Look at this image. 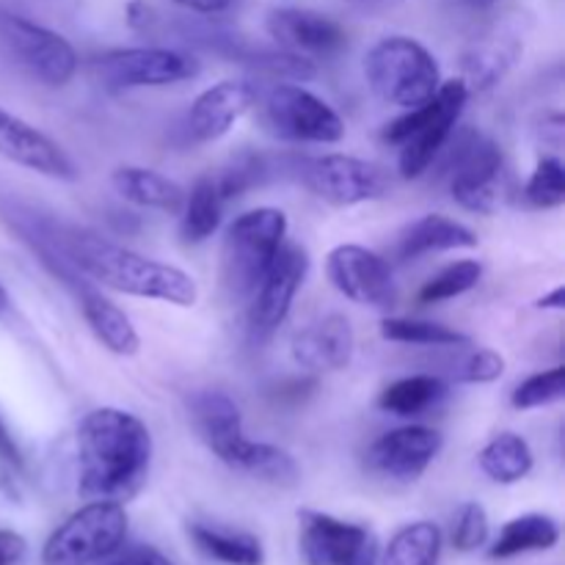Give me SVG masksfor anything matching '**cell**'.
<instances>
[{"label":"cell","instance_id":"d590c367","mask_svg":"<svg viewBox=\"0 0 565 565\" xmlns=\"http://www.w3.org/2000/svg\"><path fill=\"white\" fill-rule=\"evenodd\" d=\"M489 541V513L480 502H463L452 519V546L458 552H478Z\"/></svg>","mask_w":565,"mask_h":565},{"label":"cell","instance_id":"60d3db41","mask_svg":"<svg viewBox=\"0 0 565 565\" xmlns=\"http://www.w3.org/2000/svg\"><path fill=\"white\" fill-rule=\"evenodd\" d=\"M169 3L180 6V9L191 11V14H202V17H218L226 14L237 0H169Z\"/></svg>","mask_w":565,"mask_h":565},{"label":"cell","instance_id":"83f0119b","mask_svg":"<svg viewBox=\"0 0 565 565\" xmlns=\"http://www.w3.org/2000/svg\"><path fill=\"white\" fill-rule=\"evenodd\" d=\"M224 199H221L215 177H199L191 191H185V204L180 210L182 243H204L218 232L224 218Z\"/></svg>","mask_w":565,"mask_h":565},{"label":"cell","instance_id":"7a4b0ae2","mask_svg":"<svg viewBox=\"0 0 565 565\" xmlns=\"http://www.w3.org/2000/svg\"><path fill=\"white\" fill-rule=\"evenodd\" d=\"M61 276L75 281L77 274L116 292L149 301H163L171 307H193L199 301V287L191 274L160 259L143 257L132 248L94 235V232L70 230L58 237Z\"/></svg>","mask_w":565,"mask_h":565},{"label":"cell","instance_id":"ab89813d","mask_svg":"<svg viewBox=\"0 0 565 565\" xmlns=\"http://www.w3.org/2000/svg\"><path fill=\"white\" fill-rule=\"evenodd\" d=\"M0 467H3L6 472H20L22 469V452L20 447H17L14 436L6 428L3 419H0Z\"/></svg>","mask_w":565,"mask_h":565},{"label":"cell","instance_id":"836d02e7","mask_svg":"<svg viewBox=\"0 0 565 565\" xmlns=\"http://www.w3.org/2000/svg\"><path fill=\"white\" fill-rule=\"evenodd\" d=\"M524 199L539 210H555L565 202V166L557 154L539 160L524 185Z\"/></svg>","mask_w":565,"mask_h":565},{"label":"cell","instance_id":"4dcf8cb0","mask_svg":"<svg viewBox=\"0 0 565 565\" xmlns=\"http://www.w3.org/2000/svg\"><path fill=\"white\" fill-rule=\"evenodd\" d=\"M441 530L434 522H414L397 530L384 555V565H439Z\"/></svg>","mask_w":565,"mask_h":565},{"label":"cell","instance_id":"d6986e66","mask_svg":"<svg viewBox=\"0 0 565 565\" xmlns=\"http://www.w3.org/2000/svg\"><path fill=\"white\" fill-rule=\"evenodd\" d=\"M270 39L287 53L303 58H326L337 55L348 44V33L334 17L309 9H274L265 17Z\"/></svg>","mask_w":565,"mask_h":565},{"label":"cell","instance_id":"3957f363","mask_svg":"<svg viewBox=\"0 0 565 565\" xmlns=\"http://www.w3.org/2000/svg\"><path fill=\"white\" fill-rule=\"evenodd\" d=\"M469 99L467 83L458 81L441 83L434 99L414 110H403L395 121L384 130V141L397 149V171L406 180H417L434 166L441 149L450 143L463 105Z\"/></svg>","mask_w":565,"mask_h":565},{"label":"cell","instance_id":"484cf974","mask_svg":"<svg viewBox=\"0 0 565 565\" xmlns=\"http://www.w3.org/2000/svg\"><path fill=\"white\" fill-rule=\"evenodd\" d=\"M191 541L202 555L210 561L224 563V565H263L265 550L263 541L257 535L246 533V530L224 527V524L213 522H193L188 527Z\"/></svg>","mask_w":565,"mask_h":565},{"label":"cell","instance_id":"8d00e7d4","mask_svg":"<svg viewBox=\"0 0 565 565\" xmlns=\"http://www.w3.org/2000/svg\"><path fill=\"white\" fill-rule=\"evenodd\" d=\"M265 163L257 158V154H241L235 158V163L230 169H224V174L215 177V185H218L221 199L224 202H232V199L243 196L246 191H252L254 185L263 182Z\"/></svg>","mask_w":565,"mask_h":565},{"label":"cell","instance_id":"ac0fdd59","mask_svg":"<svg viewBox=\"0 0 565 565\" xmlns=\"http://www.w3.org/2000/svg\"><path fill=\"white\" fill-rule=\"evenodd\" d=\"M0 158L50 180L72 182L81 177L75 160L61 149V143L3 108H0Z\"/></svg>","mask_w":565,"mask_h":565},{"label":"cell","instance_id":"8992f818","mask_svg":"<svg viewBox=\"0 0 565 565\" xmlns=\"http://www.w3.org/2000/svg\"><path fill=\"white\" fill-rule=\"evenodd\" d=\"M127 513L121 502L94 500L58 524L42 550L44 565H94L103 563L125 544Z\"/></svg>","mask_w":565,"mask_h":565},{"label":"cell","instance_id":"7bdbcfd3","mask_svg":"<svg viewBox=\"0 0 565 565\" xmlns=\"http://www.w3.org/2000/svg\"><path fill=\"white\" fill-rule=\"evenodd\" d=\"M463 6H469V9H489V6H494L497 0H461Z\"/></svg>","mask_w":565,"mask_h":565},{"label":"cell","instance_id":"5bb4252c","mask_svg":"<svg viewBox=\"0 0 565 565\" xmlns=\"http://www.w3.org/2000/svg\"><path fill=\"white\" fill-rule=\"evenodd\" d=\"M326 276L340 296L359 307L386 312L397 303V285L390 263L356 243H342L331 248L326 257Z\"/></svg>","mask_w":565,"mask_h":565},{"label":"cell","instance_id":"f546056e","mask_svg":"<svg viewBox=\"0 0 565 565\" xmlns=\"http://www.w3.org/2000/svg\"><path fill=\"white\" fill-rule=\"evenodd\" d=\"M447 356L436 362V373L445 381H456V384H494L505 373V359L491 348H472L467 345H450Z\"/></svg>","mask_w":565,"mask_h":565},{"label":"cell","instance_id":"d6a6232c","mask_svg":"<svg viewBox=\"0 0 565 565\" xmlns=\"http://www.w3.org/2000/svg\"><path fill=\"white\" fill-rule=\"evenodd\" d=\"M483 279V265L478 259H458V263L447 265L436 276H430L417 292L419 303H445L452 298L463 296V292L475 290L478 281Z\"/></svg>","mask_w":565,"mask_h":565},{"label":"cell","instance_id":"b9f144b4","mask_svg":"<svg viewBox=\"0 0 565 565\" xmlns=\"http://www.w3.org/2000/svg\"><path fill=\"white\" fill-rule=\"evenodd\" d=\"M539 309H555V312H563V309H565V287L557 285L555 290L546 292L544 298H539Z\"/></svg>","mask_w":565,"mask_h":565},{"label":"cell","instance_id":"5b68a950","mask_svg":"<svg viewBox=\"0 0 565 565\" xmlns=\"http://www.w3.org/2000/svg\"><path fill=\"white\" fill-rule=\"evenodd\" d=\"M287 237V215L279 207L241 213L224 232L221 281L232 298H252L259 279L276 259Z\"/></svg>","mask_w":565,"mask_h":565},{"label":"cell","instance_id":"9c48e42d","mask_svg":"<svg viewBox=\"0 0 565 565\" xmlns=\"http://www.w3.org/2000/svg\"><path fill=\"white\" fill-rule=\"evenodd\" d=\"M502 152L489 136L467 130L456 138L450 152V193L463 210L491 215L502 202Z\"/></svg>","mask_w":565,"mask_h":565},{"label":"cell","instance_id":"277c9868","mask_svg":"<svg viewBox=\"0 0 565 565\" xmlns=\"http://www.w3.org/2000/svg\"><path fill=\"white\" fill-rule=\"evenodd\" d=\"M364 77L384 105L414 110L441 86L439 61L412 36H384L364 55Z\"/></svg>","mask_w":565,"mask_h":565},{"label":"cell","instance_id":"f1b7e54d","mask_svg":"<svg viewBox=\"0 0 565 565\" xmlns=\"http://www.w3.org/2000/svg\"><path fill=\"white\" fill-rule=\"evenodd\" d=\"M478 463L480 472L489 480H494V483L500 486H513L533 472L535 456L524 436L508 430V434L494 436V439L480 450Z\"/></svg>","mask_w":565,"mask_h":565},{"label":"cell","instance_id":"ffe728a7","mask_svg":"<svg viewBox=\"0 0 565 565\" xmlns=\"http://www.w3.org/2000/svg\"><path fill=\"white\" fill-rule=\"evenodd\" d=\"M188 414H191L199 439L210 447V452H215V458L230 469L235 467L248 445L237 403L226 392L202 390L188 397Z\"/></svg>","mask_w":565,"mask_h":565},{"label":"cell","instance_id":"8fae6325","mask_svg":"<svg viewBox=\"0 0 565 565\" xmlns=\"http://www.w3.org/2000/svg\"><path fill=\"white\" fill-rule=\"evenodd\" d=\"M301 177L315 196L334 207L379 202L392 191V177L384 166L340 152L312 158L303 166Z\"/></svg>","mask_w":565,"mask_h":565},{"label":"cell","instance_id":"f35d334b","mask_svg":"<svg viewBox=\"0 0 565 565\" xmlns=\"http://www.w3.org/2000/svg\"><path fill=\"white\" fill-rule=\"evenodd\" d=\"M28 541L14 530H0V565H25Z\"/></svg>","mask_w":565,"mask_h":565},{"label":"cell","instance_id":"7c38bea8","mask_svg":"<svg viewBox=\"0 0 565 565\" xmlns=\"http://www.w3.org/2000/svg\"><path fill=\"white\" fill-rule=\"evenodd\" d=\"M307 276V248L296 246V243H285L274 263H270V268L259 279L257 290L252 292V307H248V337H252V342L263 345L279 331Z\"/></svg>","mask_w":565,"mask_h":565},{"label":"cell","instance_id":"ba28073f","mask_svg":"<svg viewBox=\"0 0 565 565\" xmlns=\"http://www.w3.org/2000/svg\"><path fill=\"white\" fill-rule=\"evenodd\" d=\"M0 47L42 86H66L77 72V53L70 39L14 11H0Z\"/></svg>","mask_w":565,"mask_h":565},{"label":"cell","instance_id":"9a60e30c","mask_svg":"<svg viewBox=\"0 0 565 565\" xmlns=\"http://www.w3.org/2000/svg\"><path fill=\"white\" fill-rule=\"evenodd\" d=\"M445 436L428 425H403L379 436L367 450V469L392 483H414L439 458Z\"/></svg>","mask_w":565,"mask_h":565},{"label":"cell","instance_id":"ee69618b","mask_svg":"<svg viewBox=\"0 0 565 565\" xmlns=\"http://www.w3.org/2000/svg\"><path fill=\"white\" fill-rule=\"evenodd\" d=\"M11 307V298H9V290H6L3 285H0V315L6 312V309Z\"/></svg>","mask_w":565,"mask_h":565},{"label":"cell","instance_id":"52a82bcc","mask_svg":"<svg viewBox=\"0 0 565 565\" xmlns=\"http://www.w3.org/2000/svg\"><path fill=\"white\" fill-rule=\"evenodd\" d=\"M259 116L270 136L292 143H340L345 121L326 99L298 83H274L259 99Z\"/></svg>","mask_w":565,"mask_h":565},{"label":"cell","instance_id":"4fadbf2b","mask_svg":"<svg viewBox=\"0 0 565 565\" xmlns=\"http://www.w3.org/2000/svg\"><path fill=\"white\" fill-rule=\"evenodd\" d=\"M298 544L307 565H379L373 530L331 513H298Z\"/></svg>","mask_w":565,"mask_h":565},{"label":"cell","instance_id":"cb8c5ba5","mask_svg":"<svg viewBox=\"0 0 565 565\" xmlns=\"http://www.w3.org/2000/svg\"><path fill=\"white\" fill-rule=\"evenodd\" d=\"M110 185L125 202L143 210L180 215L182 204H185V188L180 182L154 169H143V166H119L110 174Z\"/></svg>","mask_w":565,"mask_h":565},{"label":"cell","instance_id":"603a6c76","mask_svg":"<svg viewBox=\"0 0 565 565\" xmlns=\"http://www.w3.org/2000/svg\"><path fill=\"white\" fill-rule=\"evenodd\" d=\"M478 235L467 224L447 218V215L428 213L403 230V235L397 237L395 257L401 263H412V259L425 257V254L478 248Z\"/></svg>","mask_w":565,"mask_h":565},{"label":"cell","instance_id":"6da1fadb","mask_svg":"<svg viewBox=\"0 0 565 565\" xmlns=\"http://www.w3.org/2000/svg\"><path fill=\"white\" fill-rule=\"evenodd\" d=\"M152 434L132 412L103 406L81 419L75 434L77 494L94 502H127L152 469Z\"/></svg>","mask_w":565,"mask_h":565},{"label":"cell","instance_id":"e0dca14e","mask_svg":"<svg viewBox=\"0 0 565 565\" xmlns=\"http://www.w3.org/2000/svg\"><path fill=\"white\" fill-rule=\"evenodd\" d=\"M524 53V28L522 20L516 17H502V20L491 22L486 31H480L478 36L469 42V47L463 50L461 66L467 88H486L497 86L508 72L516 66V61Z\"/></svg>","mask_w":565,"mask_h":565},{"label":"cell","instance_id":"4316f807","mask_svg":"<svg viewBox=\"0 0 565 565\" xmlns=\"http://www.w3.org/2000/svg\"><path fill=\"white\" fill-rule=\"evenodd\" d=\"M561 541V524L546 513H524L511 519L491 544V561H511L530 552H550Z\"/></svg>","mask_w":565,"mask_h":565},{"label":"cell","instance_id":"74e56055","mask_svg":"<svg viewBox=\"0 0 565 565\" xmlns=\"http://www.w3.org/2000/svg\"><path fill=\"white\" fill-rule=\"evenodd\" d=\"M105 565H174V563H171L163 552L154 550V546L149 544H132V546L121 544L119 550L105 561Z\"/></svg>","mask_w":565,"mask_h":565},{"label":"cell","instance_id":"2e32d148","mask_svg":"<svg viewBox=\"0 0 565 565\" xmlns=\"http://www.w3.org/2000/svg\"><path fill=\"white\" fill-rule=\"evenodd\" d=\"M259 92L252 81H221L204 88L182 119V132L191 143H213L224 138L248 110Z\"/></svg>","mask_w":565,"mask_h":565},{"label":"cell","instance_id":"30bf717a","mask_svg":"<svg viewBox=\"0 0 565 565\" xmlns=\"http://www.w3.org/2000/svg\"><path fill=\"white\" fill-rule=\"evenodd\" d=\"M92 72L105 88L127 92V88H163L193 81L202 72V64L193 55L171 47H125L97 55Z\"/></svg>","mask_w":565,"mask_h":565},{"label":"cell","instance_id":"44dd1931","mask_svg":"<svg viewBox=\"0 0 565 565\" xmlns=\"http://www.w3.org/2000/svg\"><path fill=\"white\" fill-rule=\"evenodd\" d=\"M292 359L309 373H337L351 364L356 334L345 315H323L315 323L296 331L290 342Z\"/></svg>","mask_w":565,"mask_h":565},{"label":"cell","instance_id":"7402d4cb","mask_svg":"<svg viewBox=\"0 0 565 565\" xmlns=\"http://www.w3.org/2000/svg\"><path fill=\"white\" fill-rule=\"evenodd\" d=\"M72 287L77 292V307H81L83 320L97 337L99 345L114 356H136L138 348H141V337H138L132 320L110 298H105L97 287H92V281L81 279Z\"/></svg>","mask_w":565,"mask_h":565},{"label":"cell","instance_id":"d4e9b609","mask_svg":"<svg viewBox=\"0 0 565 565\" xmlns=\"http://www.w3.org/2000/svg\"><path fill=\"white\" fill-rule=\"evenodd\" d=\"M447 397H450V381L434 373H417L386 386L379 395V408L392 417L412 419L439 408Z\"/></svg>","mask_w":565,"mask_h":565},{"label":"cell","instance_id":"e575fe53","mask_svg":"<svg viewBox=\"0 0 565 565\" xmlns=\"http://www.w3.org/2000/svg\"><path fill=\"white\" fill-rule=\"evenodd\" d=\"M565 395V367L557 364V367L541 370V373L530 375L527 381L513 390L511 406L519 408V412H533V408L552 406V403L563 401Z\"/></svg>","mask_w":565,"mask_h":565},{"label":"cell","instance_id":"1f68e13d","mask_svg":"<svg viewBox=\"0 0 565 565\" xmlns=\"http://www.w3.org/2000/svg\"><path fill=\"white\" fill-rule=\"evenodd\" d=\"M381 337L386 342H401V345H423V348H450L467 345V334L458 329H450L445 323L434 320H412V318H386L381 323Z\"/></svg>","mask_w":565,"mask_h":565}]
</instances>
